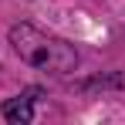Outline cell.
<instances>
[{
    "instance_id": "cell-2",
    "label": "cell",
    "mask_w": 125,
    "mask_h": 125,
    "mask_svg": "<svg viewBox=\"0 0 125 125\" xmlns=\"http://www.w3.org/2000/svg\"><path fill=\"white\" fill-rule=\"evenodd\" d=\"M3 118L14 125H31L34 122V105H31V98H7L3 102Z\"/></svg>"
},
{
    "instance_id": "cell-1",
    "label": "cell",
    "mask_w": 125,
    "mask_h": 125,
    "mask_svg": "<svg viewBox=\"0 0 125 125\" xmlns=\"http://www.w3.org/2000/svg\"><path fill=\"white\" fill-rule=\"evenodd\" d=\"M10 47L21 54V61H27L37 71H51V74H71L78 68V51L74 44L51 37L37 31L34 24H14L10 27Z\"/></svg>"
}]
</instances>
